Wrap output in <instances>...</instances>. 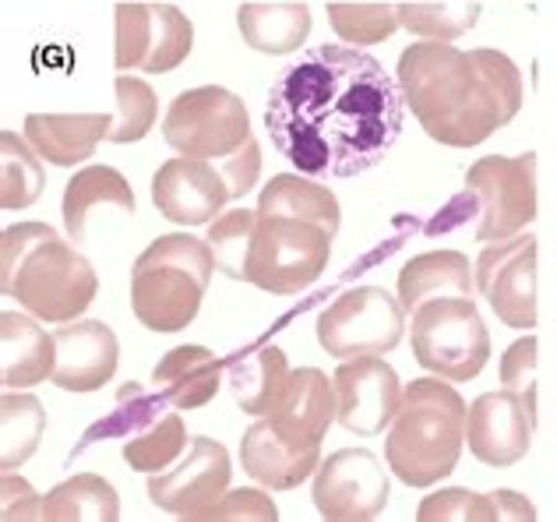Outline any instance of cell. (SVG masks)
I'll return each mask as SVG.
<instances>
[{"label": "cell", "mask_w": 557, "mask_h": 522, "mask_svg": "<svg viewBox=\"0 0 557 522\" xmlns=\"http://www.w3.org/2000/svg\"><path fill=\"white\" fill-rule=\"evenodd\" d=\"M399 78L360 47L300 53L269 92L272 145L307 177H357L377 166L403 135Z\"/></svg>", "instance_id": "1"}, {"label": "cell", "mask_w": 557, "mask_h": 522, "mask_svg": "<svg viewBox=\"0 0 557 522\" xmlns=\"http://www.w3.org/2000/svg\"><path fill=\"white\" fill-rule=\"evenodd\" d=\"M406 110L434 141L473 149L522 110V71L508 53L456 50L445 39L409 42L395 67Z\"/></svg>", "instance_id": "2"}, {"label": "cell", "mask_w": 557, "mask_h": 522, "mask_svg": "<svg viewBox=\"0 0 557 522\" xmlns=\"http://www.w3.org/2000/svg\"><path fill=\"white\" fill-rule=\"evenodd\" d=\"M339 223L343 209L329 187L307 181V173H278L258 198L244 283L275 297L300 294L329 269Z\"/></svg>", "instance_id": "3"}, {"label": "cell", "mask_w": 557, "mask_h": 522, "mask_svg": "<svg viewBox=\"0 0 557 522\" xmlns=\"http://www.w3.org/2000/svg\"><path fill=\"white\" fill-rule=\"evenodd\" d=\"M75 248L78 244H67L47 223L8 226L0 237V294L50 325L85 314L96 300L99 275Z\"/></svg>", "instance_id": "4"}, {"label": "cell", "mask_w": 557, "mask_h": 522, "mask_svg": "<svg viewBox=\"0 0 557 522\" xmlns=\"http://www.w3.org/2000/svg\"><path fill=\"white\" fill-rule=\"evenodd\" d=\"M466 402L448 378H417L406 385L385 438L388 470L406 487H431L456 473L466 445Z\"/></svg>", "instance_id": "5"}, {"label": "cell", "mask_w": 557, "mask_h": 522, "mask_svg": "<svg viewBox=\"0 0 557 522\" xmlns=\"http://www.w3.org/2000/svg\"><path fill=\"white\" fill-rule=\"evenodd\" d=\"M215 272L209 240L166 234L156 237L131 269V308L135 318L159 336L184 332L201 311Z\"/></svg>", "instance_id": "6"}, {"label": "cell", "mask_w": 557, "mask_h": 522, "mask_svg": "<svg viewBox=\"0 0 557 522\" xmlns=\"http://www.w3.org/2000/svg\"><path fill=\"white\" fill-rule=\"evenodd\" d=\"M413 357L448 382H473L491 360V332L473 297H431L413 311Z\"/></svg>", "instance_id": "7"}, {"label": "cell", "mask_w": 557, "mask_h": 522, "mask_svg": "<svg viewBox=\"0 0 557 522\" xmlns=\"http://www.w3.org/2000/svg\"><path fill=\"white\" fill-rule=\"evenodd\" d=\"M406 308L381 286H357L339 294L318 314V343L335 360L385 357L403 343Z\"/></svg>", "instance_id": "8"}, {"label": "cell", "mask_w": 557, "mask_h": 522, "mask_svg": "<svg viewBox=\"0 0 557 522\" xmlns=\"http://www.w3.org/2000/svg\"><path fill=\"white\" fill-rule=\"evenodd\" d=\"M170 149L195 159H230L251 138V113L244 99L219 85L187 89L170 103L163 121Z\"/></svg>", "instance_id": "9"}, {"label": "cell", "mask_w": 557, "mask_h": 522, "mask_svg": "<svg viewBox=\"0 0 557 522\" xmlns=\"http://www.w3.org/2000/svg\"><path fill=\"white\" fill-rule=\"evenodd\" d=\"M466 191L480 201L476 240H511L536 220V152L483 156L466 170Z\"/></svg>", "instance_id": "10"}, {"label": "cell", "mask_w": 557, "mask_h": 522, "mask_svg": "<svg viewBox=\"0 0 557 522\" xmlns=\"http://www.w3.org/2000/svg\"><path fill=\"white\" fill-rule=\"evenodd\" d=\"M113 28L116 71L166 75L181 67L195 47V25L173 4H116Z\"/></svg>", "instance_id": "11"}, {"label": "cell", "mask_w": 557, "mask_h": 522, "mask_svg": "<svg viewBox=\"0 0 557 522\" xmlns=\"http://www.w3.org/2000/svg\"><path fill=\"white\" fill-rule=\"evenodd\" d=\"M388 473L368 448H339L314 470V509L329 522H368L388 505Z\"/></svg>", "instance_id": "12"}, {"label": "cell", "mask_w": 557, "mask_h": 522, "mask_svg": "<svg viewBox=\"0 0 557 522\" xmlns=\"http://www.w3.org/2000/svg\"><path fill=\"white\" fill-rule=\"evenodd\" d=\"M476 289L497 322L516 332L536 328V237L516 234L483 248L476 258Z\"/></svg>", "instance_id": "13"}, {"label": "cell", "mask_w": 557, "mask_h": 522, "mask_svg": "<svg viewBox=\"0 0 557 522\" xmlns=\"http://www.w3.org/2000/svg\"><path fill=\"white\" fill-rule=\"evenodd\" d=\"M230 452L212 438H190L187 456L173 470L149 473V498L177 519L205 522L230 490Z\"/></svg>", "instance_id": "14"}, {"label": "cell", "mask_w": 557, "mask_h": 522, "mask_svg": "<svg viewBox=\"0 0 557 522\" xmlns=\"http://www.w3.org/2000/svg\"><path fill=\"white\" fill-rule=\"evenodd\" d=\"M536 431V399L519 391H483L466 413V445L487 467H516L530 452Z\"/></svg>", "instance_id": "15"}, {"label": "cell", "mask_w": 557, "mask_h": 522, "mask_svg": "<svg viewBox=\"0 0 557 522\" xmlns=\"http://www.w3.org/2000/svg\"><path fill=\"white\" fill-rule=\"evenodd\" d=\"M233 198L223 166L205 163L195 156H177L156 170L152 177V206L159 215L181 226H205L223 215Z\"/></svg>", "instance_id": "16"}, {"label": "cell", "mask_w": 557, "mask_h": 522, "mask_svg": "<svg viewBox=\"0 0 557 522\" xmlns=\"http://www.w3.org/2000/svg\"><path fill=\"white\" fill-rule=\"evenodd\" d=\"M335 391H339V424L349 434L374 438L399 413L406 388L399 385V374L388 360L354 357L343 360L335 371Z\"/></svg>", "instance_id": "17"}, {"label": "cell", "mask_w": 557, "mask_h": 522, "mask_svg": "<svg viewBox=\"0 0 557 522\" xmlns=\"http://www.w3.org/2000/svg\"><path fill=\"white\" fill-rule=\"evenodd\" d=\"M269 424L283 434L293 445H321L332 427V420H339V391L335 378L329 382L325 371L300 368L289 371V378L265 413Z\"/></svg>", "instance_id": "18"}, {"label": "cell", "mask_w": 557, "mask_h": 522, "mask_svg": "<svg viewBox=\"0 0 557 522\" xmlns=\"http://www.w3.org/2000/svg\"><path fill=\"white\" fill-rule=\"evenodd\" d=\"M53 343L57 360L50 378L64 391H99L121 364V343L102 322H64L53 332Z\"/></svg>", "instance_id": "19"}, {"label": "cell", "mask_w": 557, "mask_h": 522, "mask_svg": "<svg viewBox=\"0 0 557 522\" xmlns=\"http://www.w3.org/2000/svg\"><path fill=\"white\" fill-rule=\"evenodd\" d=\"M244 473L269 490H293L321 467V445H293L278 434L265 417H258L244 431L240 442Z\"/></svg>", "instance_id": "20"}, {"label": "cell", "mask_w": 557, "mask_h": 522, "mask_svg": "<svg viewBox=\"0 0 557 522\" xmlns=\"http://www.w3.org/2000/svg\"><path fill=\"white\" fill-rule=\"evenodd\" d=\"M110 113H28L25 138L53 166L89 163L96 145L110 138Z\"/></svg>", "instance_id": "21"}, {"label": "cell", "mask_w": 557, "mask_h": 522, "mask_svg": "<svg viewBox=\"0 0 557 522\" xmlns=\"http://www.w3.org/2000/svg\"><path fill=\"white\" fill-rule=\"evenodd\" d=\"M57 343L39 328L36 314H0V385L33 388L53 374Z\"/></svg>", "instance_id": "22"}, {"label": "cell", "mask_w": 557, "mask_h": 522, "mask_svg": "<svg viewBox=\"0 0 557 522\" xmlns=\"http://www.w3.org/2000/svg\"><path fill=\"white\" fill-rule=\"evenodd\" d=\"M226 364L205 346H177L152 371V385L173 410H198L212 402L223 385Z\"/></svg>", "instance_id": "23"}, {"label": "cell", "mask_w": 557, "mask_h": 522, "mask_svg": "<svg viewBox=\"0 0 557 522\" xmlns=\"http://www.w3.org/2000/svg\"><path fill=\"white\" fill-rule=\"evenodd\" d=\"M289 378L286 353L272 343H261L226 360V388L247 417H265Z\"/></svg>", "instance_id": "24"}, {"label": "cell", "mask_w": 557, "mask_h": 522, "mask_svg": "<svg viewBox=\"0 0 557 522\" xmlns=\"http://www.w3.org/2000/svg\"><path fill=\"white\" fill-rule=\"evenodd\" d=\"M473 275L462 251H428L409 258L399 272V300L413 314L431 297H473Z\"/></svg>", "instance_id": "25"}, {"label": "cell", "mask_w": 557, "mask_h": 522, "mask_svg": "<svg viewBox=\"0 0 557 522\" xmlns=\"http://www.w3.org/2000/svg\"><path fill=\"white\" fill-rule=\"evenodd\" d=\"M99 206H113L121 212H135V191L121 170L113 166H85L64 187V229L71 244L85 240L89 215Z\"/></svg>", "instance_id": "26"}, {"label": "cell", "mask_w": 557, "mask_h": 522, "mask_svg": "<svg viewBox=\"0 0 557 522\" xmlns=\"http://www.w3.org/2000/svg\"><path fill=\"white\" fill-rule=\"evenodd\" d=\"M244 42L258 53H293L311 36L307 4H244L237 11Z\"/></svg>", "instance_id": "27"}, {"label": "cell", "mask_w": 557, "mask_h": 522, "mask_svg": "<svg viewBox=\"0 0 557 522\" xmlns=\"http://www.w3.org/2000/svg\"><path fill=\"white\" fill-rule=\"evenodd\" d=\"M42 519L47 522H116L121 519V498L110 481L96 473H75L64 484L42 495Z\"/></svg>", "instance_id": "28"}, {"label": "cell", "mask_w": 557, "mask_h": 522, "mask_svg": "<svg viewBox=\"0 0 557 522\" xmlns=\"http://www.w3.org/2000/svg\"><path fill=\"white\" fill-rule=\"evenodd\" d=\"M187 445L190 442H187L184 417H177V410H166V413H159L152 424L127 434L121 456L127 467L138 473H163L187 452Z\"/></svg>", "instance_id": "29"}, {"label": "cell", "mask_w": 557, "mask_h": 522, "mask_svg": "<svg viewBox=\"0 0 557 522\" xmlns=\"http://www.w3.org/2000/svg\"><path fill=\"white\" fill-rule=\"evenodd\" d=\"M47 431V410L36 396H14L8 391L0 402V470H18L36 456Z\"/></svg>", "instance_id": "30"}, {"label": "cell", "mask_w": 557, "mask_h": 522, "mask_svg": "<svg viewBox=\"0 0 557 522\" xmlns=\"http://www.w3.org/2000/svg\"><path fill=\"white\" fill-rule=\"evenodd\" d=\"M39 159L42 156L28 145V138H18L14 130H0V206H36L42 187H47V173H42Z\"/></svg>", "instance_id": "31"}, {"label": "cell", "mask_w": 557, "mask_h": 522, "mask_svg": "<svg viewBox=\"0 0 557 522\" xmlns=\"http://www.w3.org/2000/svg\"><path fill=\"white\" fill-rule=\"evenodd\" d=\"M335 36L349 47H377L403 28L399 4H329Z\"/></svg>", "instance_id": "32"}, {"label": "cell", "mask_w": 557, "mask_h": 522, "mask_svg": "<svg viewBox=\"0 0 557 522\" xmlns=\"http://www.w3.org/2000/svg\"><path fill=\"white\" fill-rule=\"evenodd\" d=\"M156 117H159V99L152 92V85L141 78H127V75L116 78V117H113L107 141L113 145L141 141L152 130Z\"/></svg>", "instance_id": "33"}, {"label": "cell", "mask_w": 557, "mask_h": 522, "mask_svg": "<svg viewBox=\"0 0 557 522\" xmlns=\"http://www.w3.org/2000/svg\"><path fill=\"white\" fill-rule=\"evenodd\" d=\"M170 410V402L159 396H149L138 382H127L121 391H116V406H113V417H107L102 424H96L89 434L82 438V445L75 448V452H82V448H89L96 438H110V434H135V431H141L145 424H152V420L159 417V413H166Z\"/></svg>", "instance_id": "34"}, {"label": "cell", "mask_w": 557, "mask_h": 522, "mask_svg": "<svg viewBox=\"0 0 557 522\" xmlns=\"http://www.w3.org/2000/svg\"><path fill=\"white\" fill-rule=\"evenodd\" d=\"M251 226H255V212L247 209H230L223 215H215L209 223V240L215 269H223L230 279L244 283V261H247V244H251Z\"/></svg>", "instance_id": "35"}, {"label": "cell", "mask_w": 557, "mask_h": 522, "mask_svg": "<svg viewBox=\"0 0 557 522\" xmlns=\"http://www.w3.org/2000/svg\"><path fill=\"white\" fill-rule=\"evenodd\" d=\"M480 4H462V8H445V4H399V22L413 36L423 39H459L462 33L476 25Z\"/></svg>", "instance_id": "36"}, {"label": "cell", "mask_w": 557, "mask_h": 522, "mask_svg": "<svg viewBox=\"0 0 557 522\" xmlns=\"http://www.w3.org/2000/svg\"><path fill=\"white\" fill-rule=\"evenodd\" d=\"M417 519L420 522H494L502 519L497 512V505L491 495H476V490L469 487H445V490H434L420 501L417 509Z\"/></svg>", "instance_id": "37"}, {"label": "cell", "mask_w": 557, "mask_h": 522, "mask_svg": "<svg viewBox=\"0 0 557 522\" xmlns=\"http://www.w3.org/2000/svg\"><path fill=\"white\" fill-rule=\"evenodd\" d=\"M536 350H540L536 336H522L502 357V385L519 391L525 399H536Z\"/></svg>", "instance_id": "38"}, {"label": "cell", "mask_w": 557, "mask_h": 522, "mask_svg": "<svg viewBox=\"0 0 557 522\" xmlns=\"http://www.w3.org/2000/svg\"><path fill=\"white\" fill-rule=\"evenodd\" d=\"M209 519H226V522H240V519H255V522H275L278 509L265 490L244 487V490H226L223 501L215 505Z\"/></svg>", "instance_id": "39"}, {"label": "cell", "mask_w": 557, "mask_h": 522, "mask_svg": "<svg viewBox=\"0 0 557 522\" xmlns=\"http://www.w3.org/2000/svg\"><path fill=\"white\" fill-rule=\"evenodd\" d=\"M219 166H223V173H226L233 198H244L247 191H255L258 173H261V149H258V138L251 135L240 152H233V156L223 159Z\"/></svg>", "instance_id": "40"}, {"label": "cell", "mask_w": 557, "mask_h": 522, "mask_svg": "<svg viewBox=\"0 0 557 522\" xmlns=\"http://www.w3.org/2000/svg\"><path fill=\"white\" fill-rule=\"evenodd\" d=\"M4 522H14V519H42V498L33 490V484L25 481V476H14V470L4 473Z\"/></svg>", "instance_id": "41"}, {"label": "cell", "mask_w": 557, "mask_h": 522, "mask_svg": "<svg viewBox=\"0 0 557 522\" xmlns=\"http://www.w3.org/2000/svg\"><path fill=\"white\" fill-rule=\"evenodd\" d=\"M491 498L497 505V512H502V519H525V522L536 519L533 501L519 495V490H491Z\"/></svg>", "instance_id": "42"}]
</instances>
